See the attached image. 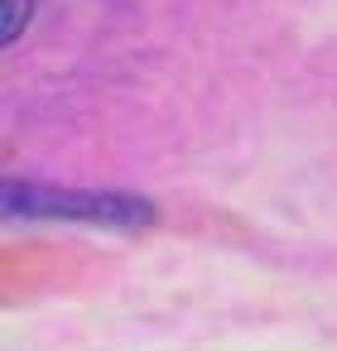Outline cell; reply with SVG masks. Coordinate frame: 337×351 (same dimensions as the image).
<instances>
[{
  "label": "cell",
  "instance_id": "1",
  "mask_svg": "<svg viewBox=\"0 0 337 351\" xmlns=\"http://www.w3.org/2000/svg\"><path fill=\"white\" fill-rule=\"evenodd\" d=\"M0 212L10 221H73V226H106V231H145L154 221V202L121 188H63V183H30L5 178Z\"/></svg>",
  "mask_w": 337,
  "mask_h": 351
},
{
  "label": "cell",
  "instance_id": "2",
  "mask_svg": "<svg viewBox=\"0 0 337 351\" xmlns=\"http://www.w3.org/2000/svg\"><path fill=\"white\" fill-rule=\"evenodd\" d=\"M34 20V0H0V39L15 44Z\"/></svg>",
  "mask_w": 337,
  "mask_h": 351
}]
</instances>
